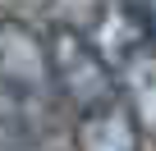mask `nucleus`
I'll list each match as a JSON object with an SVG mask.
<instances>
[{
	"instance_id": "423d86ee",
	"label": "nucleus",
	"mask_w": 156,
	"mask_h": 151,
	"mask_svg": "<svg viewBox=\"0 0 156 151\" xmlns=\"http://www.w3.org/2000/svg\"><path fill=\"white\" fill-rule=\"evenodd\" d=\"M97 5H101V0H51V9L60 14L55 23H64V28H78V32H83V28L92 23Z\"/></svg>"
},
{
	"instance_id": "39448f33",
	"label": "nucleus",
	"mask_w": 156,
	"mask_h": 151,
	"mask_svg": "<svg viewBox=\"0 0 156 151\" xmlns=\"http://www.w3.org/2000/svg\"><path fill=\"white\" fill-rule=\"evenodd\" d=\"M115 87L142 137H156V46H142L115 69Z\"/></svg>"
},
{
	"instance_id": "0eeeda50",
	"label": "nucleus",
	"mask_w": 156,
	"mask_h": 151,
	"mask_svg": "<svg viewBox=\"0 0 156 151\" xmlns=\"http://www.w3.org/2000/svg\"><path fill=\"white\" fill-rule=\"evenodd\" d=\"M138 14H142V28H147V41L156 46V0H133Z\"/></svg>"
},
{
	"instance_id": "20e7f679",
	"label": "nucleus",
	"mask_w": 156,
	"mask_h": 151,
	"mask_svg": "<svg viewBox=\"0 0 156 151\" xmlns=\"http://www.w3.org/2000/svg\"><path fill=\"white\" fill-rule=\"evenodd\" d=\"M73 142L78 151H142V133L124 101L97 105L87 115H73Z\"/></svg>"
},
{
	"instance_id": "f257e3e1",
	"label": "nucleus",
	"mask_w": 156,
	"mask_h": 151,
	"mask_svg": "<svg viewBox=\"0 0 156 151\" xmlns=\"http://www.w3.org/2000/svg\"><path fill=\"white\" fill-rule=\"evenodd\" d=\"M46 55H51L55 96H60L73 115H87V110H97V105L119 101V87H115L110 64L92 50V41L78 32V28L55 23V28L46 32Z\"/></svg>"
},
{
	"instance_id": "f03ea898",
	"label": "nucleus",
	"mask_w": 156,
	"mask_h": 151,
	"mask_svg": "<svg viewBox=\"0 0 156 151\" xmlns=\"http://www.w3.org/2000/svg\"><path fill=\"white\" fill-rule=\"evenodd\" d=\"M0 87L23 101L32 124H37V110L46 115L60 101L55 96V78H51L46 37L23 19H0Z\"/></svg>"
},
{
	"instance_id": "7ed1b4c3",
	"label": "nucleus",
	"mask_w": 156,
	"mask_h": 151,
	"mask_svg": "<svg viewBox=\"0 0 156 151\" xmlns=\"http://www.w3.org/2000/svg\"><path fill=\"white\" fill-rule=\"evenodd\" d=\"M83 37H87L92 50L110 64V73H115L129 55H138L142 46H151V41H147V28H142V14H138L133 0H101L97 14H92V23L83 28Z\"/></svg>"
}]
</instances>
